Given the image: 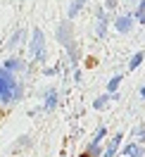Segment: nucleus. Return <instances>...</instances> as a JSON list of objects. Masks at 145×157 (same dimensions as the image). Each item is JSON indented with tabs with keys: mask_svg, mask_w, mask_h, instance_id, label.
<instances>
[{
	"mask_svg": "<svg viewBox=\"0 0 145 157\" xmlns=\"http://www.w3.org/2000/svg\"><path fill=\"white\" fill-rule=\"evenodd\" d=\"M57 40L67 48V55H69V59H71V64H78L76 43H74V36H71V24H69V21H62L57 26Z\"/></svg>",
	"mask_w": 145,
	"mask_h": 157,
	"instance_id": "f257e3e1",
	"label": "nucleus"
},
{
	"mask_svg": "<svg viewBox=\"0 0 145 157\" xmlns=\"http://www.w3.org/2000/svg\"><path fill=\"white\" fill-rule=\"evenodd\" d=\"M43 43H45V38H43V31L40 29H33V33H31V43H29V52L33 59H40L43 57Z\"/></svg>",
	"mask_w": 145,
	"mask_h": 157,
	"instance_id": "f03ea898",
	"label": "nucleus"
},
{
	"mask_svg": "<svg viewBox=\"0 0 145 157\" xmlns=\"http://www.w3.org/2000/svg\"><path fill=\"white\" fill-rule=\"evenodd\" d=\"M133 21H135L133 14H119L114 19V29L119 31V33H128V31L133 29Z\"/></svg>",
	"mask_w": 145,
	"mask_h": 157,
	"instance_id": "7ed1b4c3",
	"label": "nucleus"
},
{
	"mask_svg": "<svg viewBox=\"0 0 145 157\" xmlns=\"http://www.w3.org/2000/svg\"><path fill=\"white\" fill-rule=\"evenodd\" d=\"M55 107H57V90L48 88L45 95H43V109H45V112H52Z\"/></svg>",
	"mask_w": 145,
	"mask_h": 157,
	"instance_id": "20e7f679",
	"label": "nucleus"
},
{
	"mask_svg": "<svg viewBox=\"0 0 145 157\" xmlns=\"http://www.w3.org/2000/svg\"><path fill=\"white\" fill-rule=\"evenodd\" d=\"M124 140V133L119 131V133H114V138L107 143V147H105V155L102 157H116V150H119V143Z\"/></svg>",
	"mask_w": 145,
	"mask_h": 157,
	"instance_id": "39448f33",
	"label": "nucleus"
},
{
	"mask_svg": "<svg viewBox=\"0 0 145 157\" xmlns=\"http://www.w3.org/2000/svg\"><path fill=\"white\" fill-rule=\"evenodd\" d=\"M95 33L100 36V38H105V33H107V12L102 10V7H97V26H95Z\"/></svg>",
	"mask_w": 145,
	"mask_h": 157,
	"instance_id": "423d86ee",
	"label": "nucleus"
},
{
	"mask_svg": "<svg viewBox=\"0 0 145 157\" xmlns=\"http://www.w3.org/2000/svg\"><path fill=\"white\" fill-rule=\"evenodd\" d=\"M121 157H143V147L138 145V140L135 143H126L124 150H121Z\"/></svg>",
	"mask_w": 145,
	"mask_h": 157,
	"instance_id": "0eeeda50",
	"label": "nucleus"
},
{
	"mask_svg": "<svg viewBox=\"0 0 145 157\" xmlns=\"http://www.w3.org/2000/svg\"><path fill=\"white\" fill-rule=\"evenodd\" d=\"M2 67L7 69V71H12V74H14V71H19V69L24 67V62H21L19 57H7V59H5V64H2Z\"/></svg>",
	"mask_w": 145,
	"mask_h": 157,
	"instance_id": "6e6552de",
	"label": "nucleus"
},
{
	"mask_svg": "<svg viewBox=\"0 0 145 157\" xmlns=\"http://www.w3.org/2000/svg\"><path fill=\"white\" fill-rule=\"evenodd\" d=\"M119 86H121V74H114V76L109 78V83H107V93H109V95H116Z\"/></svg>",
	"mask_w": 145,
	"mask_h": 157,
	"instance_id": "1a4fd4ad",
	"label": "nucleus"
},
{
	"mask_svg": "<svg viewBox=\"0 0 145 157\" xmlns=\"http://www.w3.org/2000/svg\"><path fill=\"white\" fill-rule=\"evenodd\" d=\"M86 5V0H71V5H69V12H67V17L69 19H74L78 12H81V7Z\"/></svg>",
	"mask_w": 145,
	"mask_h": 157,
	"instance_id": "9d476101",
	"label": "nucleus"
},
{
	"mask_svg": "<svg viewBox=\"0 0 145 157\" xmlns=\"http://www.w3.org/2000/svg\"><path fill=\"white\" fill-rule=\"evenodd\" d=\"M143 57H145V52H143V50H138L133 57H131V62H128V69H131V71H135V69L143 64Z\"/></svg>",
	"mask_w": 145,
	"mask_h": 157,
	"instance_id": "9b49d317",
	"label": "nucleus"
},
{
	"mask_svg": "<svg viewBox=\"0 0 145 157\" xmlns=\"http://www.w3.org/2000/svg\"><path fill=\"white\" fill-rule=\"evenodd\" d=\"M86 152H88V155H93V157H102V155H105V147L97 145V143H88Z\"/></svg>",
	"mask_w": 145,
	"mask_h": 157,
	"instance_id": "f8f14e48",
	"label": "nucleus"
},
{
	"mask_svg": "<svg viewBox=\"0 0 145 157\" xmlns=\"http://www.w3.org/2000/svg\"><path fill=\"white\" fill-rule=\"evenodd\" d=\"M105 136H107V128H105V126H100V128L95 131V136H93V140H90V143H97V145H102Z\"/></svg>",
	"mask_w": 145,
	"mask_h": 157,
	"instance_id": "ddd939ff",
	"label": "nucleus"
},
{
	"mask_svg": "<svg viewBox=\"0 0 145 157\" xmlns=\"http://www.w3.org/2000/svg\"><path fill=\"white\" fill-rule=\"evenodd\" d=\"M109 98H112L109 93H107V95H100V98H95V100H93V107H95V109H102L107 102H109Z\"/></svg>",
	"mask_w": 145,
	"mask_h": 157,
	"instance_id": "4468645a",
	"label": "nucleus"
},
{
	"mask_svg": "<svg viewBox=\"0 0 145 157\" xmlns=\"http://www.w3.org/2000/svg\"><path fill=\"white\" fill-rule=\"evenodd\" d=\"M21 36H24V31H17V33L12 36V38H10V48H14V45L19 43V40H21Z\"/></svg>",
	"mask_w": 145,
	"mask_h": 157,
	"instance_id": "2eb2a0df",
	"label": "nucleus"
},
{
	"mask_svg": "<svg viewBox=\"0 0 145 157\" xmlns=\"http://www.w3.org/2000/svg\"><path fill=\"white\" fill-rule=\"evenodd\" d=\"M135 138H138L140 143H145V126H138V128H135Z\"/></svg>",
	"mask_w": 145,
	"mask_h": 157,
	"instance_id": "dca6fc26",
	"label": "nucleus"
},
{
	"mask_svg": "<svg viewBox=\"0 0 145 157\" xmlns=\"http://www.w3.org/2000/svg\"><path fill=\"white\" fill-rule=\"evenodd\" d=\"M59 69L57 67H50V69H45V74H48V76H55V74H57Z\"/></svg>",
	"mask_w": 145,
	"mask_h": 157,
	"instance_id": "f3484780",
	"label": "nucleus"
},
{
	"mask_svg": "<svg viewBox=\"0 0 145 157\" xmlns=\"http://www.w3.org/2000/svg\"><path fill=\"white\" fill-rule=\"evenodd\" d=\"M74 81H81V69H74Z\"/></svg>",
	"mask_w": 145,
	"mask_h": 157,
	"instance_id": "a211bd4d",
	"label": "nucleus"
},
{
	"mask_svg": "<svg viewBox=\"0 0 145 157\" xmlns=\"http://www.w3.org/2000/svg\"><path fill=\"white\" fill-rule=\"evenodd\" d=\"M105 5H107V7H114V5H116V0H105Z\"/></svg>",
	"mask_w": 145,
	"mask_h": 157,
	"instance_id": "6ab92c4d",
	"label": "nucleus"
},
{
	"mask_svg": "<svg viewBox=\"0 0 145 157\" xmlns=\"http://www.w3.org/2000/svg\"><path fill=\"white\" fill-rule=\"evenodd\" d=\"M140 95H143V100H145V86H143V88H140Z\"/></svg>",
	"mask_w": 145,
	"mask_h": 157,
	"instance_id": "aec40b11",
	"label": "nucleus"
},
{
	"mask_svg": "<svg viewBox=\"0 0 145 157\" xmlns=\"http://www.w3.org/2000/svg\"><path fill=\"white\" fill-rule=\"evenodd\" d=\"M2 74H5V67H0V78H2Z\"/></svg>",
	"mask_w": 145,
	"mask_h": 157,
	"instance_id": "412c9836",
	"label": "nucleus"
},
{
	"mask_svg": "<svg viewBox=\"0 0 145 157\" xmlns=\"http://www.w3.org/2000/svg\"><path fill=\"white\" fill-rule=\"evenodd\" d=\"M81 157H93V155H88V152H81Z\"/></svg>",
	"mask_w": 145,
	"mask_h": 157,
	"instance_id": "4be33fe9",
	"label": "nucleus"
}]
</instances>
